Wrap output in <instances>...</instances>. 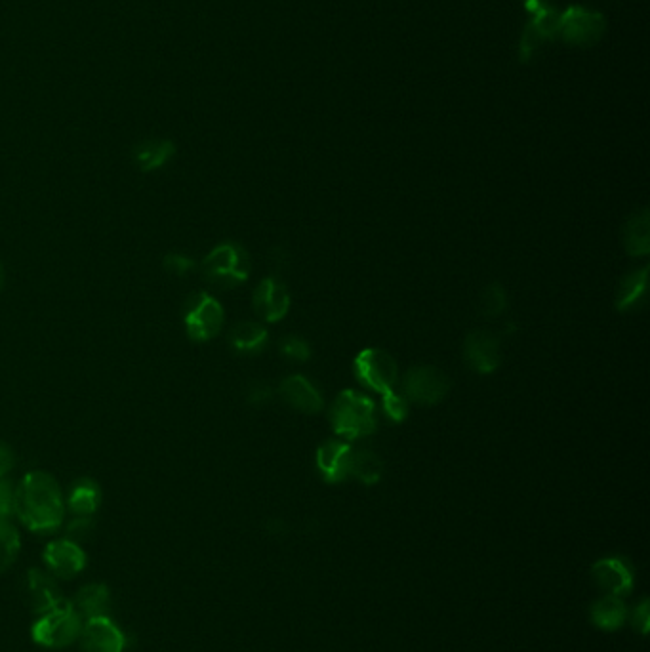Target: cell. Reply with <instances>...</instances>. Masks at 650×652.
<instances>
[{
  "label": "cell",
  "instance_id": "cell-1",
  "mask_svg": "<svg viewBox=\"0 0 650 652\" xmlns=\"http://www.w3.org/2000/svg\"><path fill=\"white\" fill-rule=\"evenodd\" d=\"M14 513L33 532H54L63 523V496L58 481L46 471H29L14 494Z\"/></svg>",
  "mask_w": 650,
  "mask_h": 652
},
{
  "label": "cell",
  "instance_id": "cell-2",
  "mask_svg": "<svg viewBox=\"0 0 650 652\" xmlns=\"http://www.w3.org/2000/svg\"><path fill=\"white\" fill-rule=\"evenodd\" d=\"M374 412L376 407L368 397L347 389L336 397L330 408V424L340 437L355 441L372 435L378 428Z\"/></svg>",
  "mask_w": 650,
  "mask_h": 652
},
{
  "label": "cell",
  "instance_id": "cell-3",
  "mask_svg": "<svg viewBox=\"0 0 650 652\" xmlns=\"http://www.w3.org/2000/svg\"><path fill=\"white\" fill-rule=\"evenodd\" d=\"M201 271L210 285L235 288L243 285L250 275V256L237 243H222L204 258Z\"/></svg>",
  "mask_w": 650,
  "mask_h": 652
},
{
  "label": "cell",
  "instance_id": "cell-4",
  "mask_svg": "<svg viewBox=\"0 0 650 652\" xmlns=\"http://www.w3.org/2000/svg\"><path fill=\"white\" fill-rule=\"evenodd\" d=\"M82 632V618L69 601H61L54 609L41 614L33 626V641L41 647L60 649L79 639Z\"/></svg>",
  "mask_w": 650,
  "mask_h": 652
},
{
  "label": "cell",
  "instance_id": "cell-5",
  "mask_svg": "<svg viewBox=\"0 0 650 652\" xmlns=\"http://www.w3.org/2000/svg\"><path fill=\"white\" fill-rule=\"evenodd\" d=\"M183 323L193 342H208L222 332L225 313L222 304L206 292L189 296L183 307Z\"/></svg>",
  "mask_w": 650,
  "mask_h": 652
},
{
  "label": "cell",
  "instance_id": "cell-6",
  "mask_svg": "<svg viewBox=\"0 0 650 652\" xmlns=\"http://www.w3.org/2000/svg\"><path fill=\"white\" fill-rule=\"evenodd\" d=\"M607 31V20L582 6H570L559 14V39L576 48H590L603 39Z\"/></svg>",
  "mask_w": 650,
  "mask_h": 652
},
{
  "label": "cell",
  "instance_id": "cell-7",
  "mask_svg": "<svg viewBox=\"0 0 650 652\" xmlns=\"http://www.w3.org/2000/svg\"><path fill=\"white\" fill-rule=\"evenodd\" d=\"M353 370H355L357 380L363 386L378 391L380 395H384L387 391H393L397 384V376H399L397 374L399 368H397L395 359L386 351L376 349V347L361 351L355 357Z\"/></svg>",
  "mask_w": 650,
  "mask_h": 652
},
{
  "label": "cell",
  "instance_id": "cell-8",
  "mask_svg": "<svg viewBox=\"0 0 650 652\" xmlns=\"http://www.w3.org/2000/svg\"><path fill=\"white\" fill-rule=\"evenodd\" d=\"M450 391V380L439 368L420 365L412 367L403 378V393L416 405H439Z\"/></svg>",
  "mask_w": 650,
  "mask_h": 652
},
{
  "label": "cell",
  "instance_id": "cell-9",
  "mask_svg": "<svg viewBox=\"0 0 650 652\" xmlns=\"http://www.w3.org/2000/svg\"><path fill=\"white\" fill-rule=\"evenodd\" d=\"M591 576L601 590L610 595H630L635 588V569L626 557H605L591 565Z\"/></svg>",
  "mask_w": 650,
  "mask_h": 652
},
{
  "label": "cell",
  "instance_id": "cell-10",
  "mask_svg": "<svg viewBox=\"0 0 650 652\" xmlns=\"http://www.w3.org/2000/svg\"><path fill=\"white\" fill-rule=\"evenodd\" d=\"M464 357L469 367L479 374H490L500 367L502 351L500 342L488 330H471L464 342Z\"/></svg>",
  "mask_w": 650,
  "mask_h": 652
},
{
  "label": "cell",
  "instance_id": "cell-11",
  "mask_svg": "<svg viewBox=\"0 0 650 652\" xmlns=\"http://www.w3.org/2000/svg\"><path fill=\"white\" fill-rule=\"evenodd\" d=\"M82 649L84 652H122L126 637L117 624L107 616L90 618L82 628Z\"/></svg>",
  "mask_w": 650,
  "mask_h": 652
},
{
  "label": "cell",
  "instance_id": "cell-12",
  "mask_svg": "<svg viewBox=\"0 0 650 652\" xmlns=\"http://www.w3.org/2000/svg\"><path fill=\"white\" fill-rule=\"evenodd\" d=\"M252 304L256 313L267 321V323H277L285 319L288 309H290V294L288 288L283 283L275 279H264L254 290Z\"/></svg>",
  "mask_w": 650,
  "mask_h": 652
},
{
  "label": "cell",
  "instance_id": "cell-13",
  "mask_svg": "<svg viewBox=\"0 0 650 652\" xmlns=\"http://www.w3.org/2000/svg\"><path fill=\"white\" fill-rule=\"evenodd\" d=\"M44 561L58 578H73L86 567V553L79 544L63 538L46 546Z\"/></svg>",
  "mask_w": 650,
  "mask_h": 652
},
{
  "label": "cell",
  "instance_id": "cell-14",
  "mask_svg": "<svg viewBox=\"0 0 650 652\" xmlns=\"http://www.w3.org/2000/svg\"><path fill=\"white\" fill-rule=\"evenodd\" d=\"M557 35H559V14L548 4L536 14H532V21L527 25L521 39V60L529 62L542 42L557 39Z\"/></svg>",
  "mask_w": 650,
  "mask_h": 652
},
{
  "label": "cell",
  "instance_id": "cell-15",
  "mask_svg": "<svg viewBox=\"0 0 650 652\" xmlns=\"http://www.w3.org/2000/svg\"><path fill=\"white\" fill-rule=\"evenodd\" d=\"M351 447L342 441H326L317 450V468L326 483H342L349 479Z\"/></svg>",
  "mask_w": 650,
  "mask_h": 652
},
{
  "label": "cell",
  "instance_id": "cell-16",
  "mask_svg": "<svg viewBox=\"0 0 650 652\" xmlns=\"http://www.w3.org/2000/svg\"><path fill=\"white\" fill-rule=\"evenodd\" d=\"M281 397L290 407L304 412V414H317L325 407L323 395L304 376H288L281 382L279 388Z\"/></svg>",
  "mask_w": 650,
  "mask_h": 652
},
{
  "label": "cell",
  "instance_id": "cell-17",
  "mask_svg": "<svg viewBox=\"0 0 650 652\" xmlns=\"http://www.w3.org/2000/svg\"><path fill=\"white\" fill-rule=\"evenodd\" d=\"M590 616L595 628L603 632H616L626 624L630 612L622 597L607 593L591 605Z\"/></svg>",
  "mask_w": 650,
  "mask_h": 652
},
{
  "label": "cell",
  "instance_id": "cell-18",
  "mask_svg": "<svg viewBox=\"0 0 650 652\" xmlns=\"http://www.w3.org/2000/svg\"><path fill=\"white\" fill-rule=\"evenodd\" d=\"M176 155V145L170 140H145V142L138 143L132 151V161L136 164V168L149 174L155 170H161L163 166L170 163Z\"/></svg>",
  "mask_w": 650,
  "mask_h": 652
},
{
  "label": "cell",
  "instance_id": "cell-19",
  "mask_svg": "<svg viewBox=\"0 0 650 652\" xmlns=\"http://www.w3.org/2000/svg\"><path fill=\"white\" fill-rule=\"evenodd\" d=\"M27 593H29L31 607L37 614H44L63 601L56 582L39 569H33L27 574Z\"/></svg>",
  "mask_w": 650,
  "mask_h": 652
},
{
  "label": "cell",
  "instance_id": "cell-20",
  "mask_svg": "<svg viewBox=\"0 0 650 652\" xmlns=\"http://www.w3.org/2000/svg\"><path fill=\"white\" fill-rule=\"evenodd\" d=\"M109 599L111 595L105 584H88L79 590L71 605L81 618L90 620V618L105 616V612L109 611Z\"/></svg>",
  "mask_w": 650,
  "mask_h": 652
},
{
  "label": "cell",
  "instance_id": "cell-21",
  "mask_svg": "<svg viewBox=\"0 0 650 652\" xmlns=\"http://www.w3.org/2000/svg\"><path fill=\"white\" fill-rule=\"evenodd\" d=\"M102 504V489L94 479L82 477L73 483L69 490L67 506L75 515H92L96 513Z\"/></svg>",
  "mask_w": 650,
  "mask_h": 652
},
{
  "label": "cell",
  "instance_id": "cell-22",
  "mask_svg": "<svg viewBox=\"0 0 650 652\" xmlns=\"http://www.w3.org/2000/svg\"><path fill=\"white\" fill-rule=\"evenodd\" d=\"M624 246L630 256H647L650 252V216L649 210L643 208L639 214H633L624 225Z\"/></svg>",
  "mask_w": 650,
  "mask_h": 652
},
{
  "label": "cell",
  "instance_id": "cell-23",
  "mask_svg": "<svg viewBox=\"0 0 650 652\" xmlns=\"http://www.w3.org/2000/svg\"><path fill=\"white\" fill-rule=\"evenodd\" d=\"M349 475L365 485H376L384 475V462L374 450H351Z\"/></svg>",
  "mask_w": 650,
  "mask_h": 652
},
{
  "label": "cell",
  "instance_id": "cell-24",
  "mask_svg": "<svg viewBox=\"0 0 650 652\" xmlns=\"http://www.w3.org/2000/svg\"><path fill=\"white\" fill-rule=\"evenodd\" d=\"M647 281H649V267H641L637 271H631L630 275H626L618 283L616 302H614L616 309L628 311L631 307L637 306V302L645 296Z\"/></svg>",
  "mask_w": 650,
  "mask_h": 652
},
{
  "label": "cell",
  "instance_id": "cell-25",
  "mask_svg": "<svg viewBox=\"0 0 650 652\" xmlns=\"http://www.w3.org/2000/svg\"><path fill=\"white\" fill-rule=\"evenodd\" d=\"M267 342V330L256 323H239L229 332V344L239 353H256Z\"/></svg>",
  "mask_w": 650,
  "mask_h": 652
},
{
  "label": "cell",
  "instance_id": "cell-26",
  "mask_svg": "<svg viewBox=\"0 0 650 652\" xmlns=\"http://www.w3.org/2000/svg\"><path fill=\"white\" fill-rule=\"evenodd\" d=\"M20 553V534L8 519H0V572L8 571Z\"/></svg>",
  "mask_w": 650,
  "mask_h": 652
},
{
  "label": "cell",
  "instance_id": "cell-27",
  "mask_svg": "<svg viewBox=\"0 0 650 652\" xmlns=\"http://www.w3.org/2000/svg\"><path fill=\"white\" fill-rule=\"evenodd\" d=\"M508 307V294L500 283H490L481 294V313L487 317H498Z\"/></svg>",
  "mask_w": 650,
  "mask_h": 652
},
{
  "label": "cell",
  "instance_id": "cell-28",
  "mask_svg": "<svg viewBox=\"0 0 650 652\" xmlns=\"http://www.w3.org/2000/svg\"><path fill=\"white\" fill-rule=\"evenodd\" d=\"M382 403H384V412H386V416L389 420H393V422H403V420L407 418V399L401 397V395H397L395 389H393V391H387V393L382 395Z\"/></svg>",
  "mask_w": 650,
  "mask_h": 652
},
{
  "label": "cell",
  "instance_id": "cell-29",
  "mask_svg": "<svg viewBox=\"0 0 650 652\" xmlns=\"http://www.w3.org/2000/svg\"><path fill=\"white\" fill-rule=\"evenodd\" d=\"M281 353L292 359V361H300L304 363L311 357V347L305 342L304 338L298 336H288L281 342Z\"/></svg>",
  "mask_w": 650,
  "mask_h": 652
},
{
  "label": "cell",
  "instance_id": "cell-30",
  "mask_svg": "<svg viewBox=\"0 0 650 652\" xmlns=\"http://www.w3.org/2000/svg\"><path fill=\"white\" fill-rule=\"evenodd\" d=\"M164 269L176 277H183V275H189L191 271H195L197 264L185 256V254H180V252H170L166 254L163 260Z\"/></svg>",
  "mask_w": 650,
  "mask_h": 652
},
{
  "label": "cell",
  "instance_id": "cell-31",
  "mask_svg": "<svg viewBox=\"0 0 650 652\" xmlns=\"http://www.w3.org/2000/svg\"><path fill=\"white\" fill-rule=\"evenodd\" d=\"M92 532H94V521L88 515H79L67 525V540L81 544L90 538Z\"/></svg>",
  "mask_w": 650,
  "mask_h": 652
},
{
  "label": "cell",
  "instance_id": "cell-32",
  "mask_svg": "<svg viewBox=\"0 0 650 652\" xmlns=\"http://www.w3.org/2000/svg\"><path fill=\"white\" fill-rule=\"evenodd\" d=\"M631 626L635 632L641 633L643 637L650 630V603L649 599H641V603L631 612Z\"/></svg>",
  "mask_w": 650,
  "mask_h": 652
},
{
  "label": "cell",
  "instance_id": "cell-33",
  "mask_svg": "<svg viewBox=\"0 0 650 652\" xmlns=\"http://www.w3.org/2000/svg\"><path fill=\"white\" fill-rule=\"evenodd\" d=\"M14 494L12 483L4 477L0 479V519H8L14 513Z\"/></svg>",
  "mask_w": 650,
  "mask_h": 652
},
{
  "label": "cell",
  "instance_id": "cell-34",
  "mask_svg": "<svg viewBox=\"0 0 650 652\" xmlns=\"http://www.w3.org/2000/svg\"><path fill=\"white\" fill-rule=\"evenodd\" d=\"M14 464H16L14 450H12V447L8 443L0 441V479L6 477L12 471Z\"/></svg>",
  "mask_w": 650,
  "mask_h": 652
},
{
  "label": "cell",
  "instance_id": "cell-35",
  "mask_svg": "<svg viewBox=\"0 0 650 652\" xmlns=\"http://www.w3.org/2000/svg\"><path fill=\"white\" fill-rule=\"evenodd\" d=\"M269 397H271V389L267 388V386H254V388L250 389L248 401L254 403V405H260V403H265Z\"/></svg>",
  "mask_w": 650,
  "mask_h": 652
},
{
  "label": "cell",
  "instance_id": "cell-36",
  "mask_svg": "<svg viewBox=\"0 0 650 652\" xmlns=\"http://www.w3.org/2000/svg\"><path fill=\"white\" fill-rule=\"evenodd\" d=\"M525 2V10L529 14H536L538 10H542L544 6H548V0H523Z\"/></svg>",
  "mask_w": 650,
  "mask_h": 652
},
{
  "label": "cell",
  "instance_id": "cell-37",
  "mask_svg": "<svg viewBox=\"0 0 650 652\" xmlns=\"http://www.w3.org/2000/svg\"><path fill=\"white\" fill-rule=\"evenodd\" d=\"M4 283H6V271H4V265L0 262V292L4 290Z\"/></svg>",
  "mask_w": 650,
  "mask_h": 652
}]
</instances>
